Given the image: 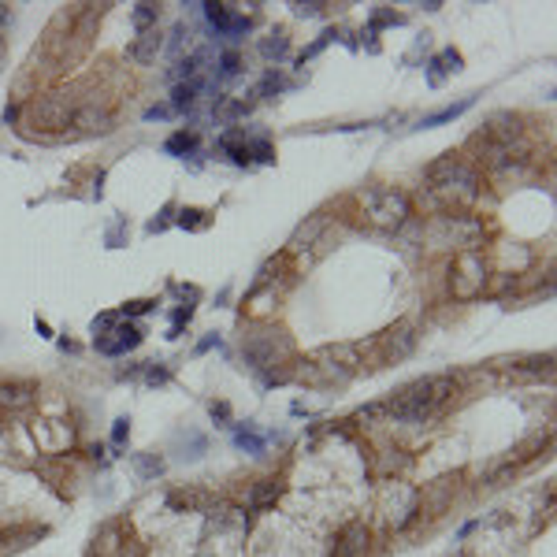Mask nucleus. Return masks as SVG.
Wrapping results in <instances>:
<instances>
[{
    "instance_id": "obj_22",
    "label": "nucleus",
    "mask_w": 557,
    "mask_h": 557,
    "mask_svg": "<svg viewBox=\"0 0 557 557\" xmlns=\"http://www.w3.org/2000/svg\"><path fill=\"white\" fill-rule=\"evenodd\" d=\"M201 8H205V15H208L212 30H216V38H223V30H227L234 8H231V4H219V0H208V4H201Z\"/></svg>"
},
{
    "instance_id": "obj_44",
    "label": "nucleus",
    "mask_w": 557,
    "mask_h": 557,
    "mask_svg": "<svg viewBox=\"0 0 557 557\" xmlns=\"http://www.w3.org/2000/svg\"><path fill=\"white\" fill-rule=\"evenodd\" d=\"M171 290H175V294H182V297H190V301H197V297H201V290H197V286H182V283H175Z\"/></svg>"
},
{
    "instance_id": "obj_39",
    "label": "nucleus",
    "mask_w": 557,
    "mask_h": 557,
    "mask_svg": "<svg viewBox=\"0 0 557 557\" xmlns=\"http://www.w3.org/2000/svg\"><path fill=\"white\" fill-rule=\"evenodd\" d=\"M208 416H212L219 427H231V424H234V413H231L227 401H212V405H208Z\"/></svg>"
},
{
    "instance_id": "obj_51",
    "label": "nucleus",
    "mask_w": 557,
    "mask_h": 557,
    "mask_svg": "<svg viewBox=\"0 0 557 557\" xmlns=\"http://www.w3.org/2000/svg\"><path fill=\"white\" fill-rule=\"evenodd\" d=\"M4 56H8V41H4V34H0V63H4Z\"/></svg>"
},
{
    "instance_id": "obj_29",
    "label": "nucleus",
    "mask_w": 557,
    "mask_h": 557,
    "mask_svg": "<svg viewBox=\"0 0 557 557\" xmlns=\"http://www.w3.org/2000/svg\"><path fill=\"white\" fill-rule=\"evenodd\" d=\"M398 23H405L398 12H390V8H376V12H372V19H368V34L376 38L383 26H398Z\"/></svg>"
},
{
    "instance_id": "obj_15",
    "label": "nucleus",
    "mask_w": 557,
    "mask_h": 557,
    "mask_svg": "<svg viewBox=\"0 0 557 557\" xmlns=\"http://www.w3.org/2000/svg\"><path fill=\"white\" fill-rule=\"evenodd\" d=\"M201 90H205V78H186V82H178L175 90H171V104H167L171 115H175V112H182V115L194 112V108H197V93H201Z\"/></svg>"
},
{
    "instance_id": "obj_17",
    "label": "nucleus",
    "mask_w": 557,
    "mask_h": 557,
    "mask_svg": "<svg viewBox=\"0 0 557 557\" xmlns=\"http://www.w3.org/2000/svg\"><path fill=\"white\" fill-rule=\"evenodd\" d=\"M160 49H164V34H160V30H145V34H138V41L131 45V60L145 67V63H153L160 56Z\"/></svg>"
},
{
    "instance_id": "obj_7",
    "label": "nucleus",
    "mask_w": 557,
    "mask_h": 557,
    "mask_svg": "<svg viewBox=\"0 0 557 557\" xmlns=\"http://www.w3.org/2000/svg\"><path fill=\"white\" fill-rule=\"evenodd\" d=\"M372 550V528L364 520L342 524V531L331 542V557H364Z\"/></svg>"
},
{
    "instance_id": "obj_34",
    "label": "nucleus",
    "mask_w": 557,
    "mask_h": 557,
    "mask_svg": "<svg viewBox=\"0 0 557 557\" xmlns=\"http://www.w3.org/2000/svg\"><path fill=\"white\" fill-rule=\"evenodd\" d=\"M338 34H335V30H324V34H319L316 41H313V45H308L305 52H301V56H297V63H301V67H305V60H313V56H319V52H324L327 45H331V41H335Z\"/></svg>"
},
{
    "instance_id": "obj_37",
    "label": "nucleus",
    "mask_w": 557,
    "mask_h": 557,
    "mask_svg": "<svg viewBox=\"0 0 557 557\" xmlns=\"http://www.w3.org/2000/svg\"><path fill=\"white\" fill-rule=\"evenodd\" d=\"M294 8V15H301V19H316V15H324V0H297V4H290Z\"/></svg>"
},
{
    "instance_id": "obj_32",
    "label": "nucleus",
    "mask_w": 557,
    "mask_h": 557,
    "mask_svg": "<svg viewBox=\"0 0 557 557\" xmlns=\"http://www.w3.org/2000/svg\"><path fill=\"white\" fill-rule=\"evenodd\" d=\"M104 245H108V249H123V245H126V219L123 216L104 231Z\"/></svg>"
},
{
    "instance_id": "obj_49",
    "label": "nucleus",
    "mask_w": 557,
    "mask_h": 557,
    "mask_svg": "<svg viewBox=\"0 0 557 557\" xmlns=\"http://www.w3.org/2000/svg\"><path fill=\"white\" fill-rule=\"evenodd\" d=\"M60 349H63V353H74V349H78V346H74L71 338H60Z\"/></svg>"
},
{
    "instance_id": "obj_31",
    "label": "nucleus",
    "mask_w": 557,
    "mask_h": 557,
    "mask_svg": "<svg viewBox=\"0 0 557 557\" xmlns=\"http://www.w3.org/2000/svg\"><path fill=\"white\" fill-rule=\"evenodd\" d=\"M171 223H175V201H167V205H164L153 219L145 223V231H149V234H160V231H167Z\"/></svg>"
},
{
    "instance_id": "obj_3",
    "label": "nucleus",
    "mask_w": 557,
    "mask_h": 557,
    "mask_svg": "<svg viewBox=\"0 0 557 557\" xmlns=\"http://www.w3.org/2000/svg\"><path fill=\"white\" fill-rule=\"evenodd\" d=\"M360 212H364V219H368L372 227L401 231L405 223L413 219V201L398 186H372L368 194L360 197Z\"/></svg>"
},
{
    "instance_id": "obj_6",
    "label": "nucleus",
    "mask_w": 557,
    "mask_h": 557,
    "mask_svg": "<svg viewBox=\"0 0 557 557\" xmlns=\"http://www.w3.org/2000/svg\"><path fill=\"white\" fill-rule=\"evenodd\" d=\"M38 401V387L23 379H0V420H12V416L34 409Z\"/></svg>"
},
{
    "instance_id": "obj_4",
    "label": "nucleus",
    "mask_w": 557,
    "mask_h": 557,
    "mask_svg": "<svg viewBox=\"0 0 557 557\" xmlns=\"http://www.w3.org/2000/svg\"><path fill=\"white\" fill-rule=\"evenodd\" d=\"M487 256L483 249H460L449 264V294L457 301H476L487 290Z\"/></svg>"
},
{
    "instance_id": "obj_2",
    "label": "nucleus",
    "mask_w": 557,
    "mask_h": 557,
    "mask_svg": "<svg viewBox=\"0 0 557 557\" xmlns=\"http://www.w3.org/2000/svg\"><path fill=\"white\" fill-rule=\"evenodd\" d=\"M78 97H74V90H56V93H34V101L26 104V123L34 126L38 134L45 138H56L63 134L67 126L74 123V112H78Z\"/></svg>"
},
{
    "instance_id": "obj_14",
    "label": "nucleus",
    "mask_w": 557,
    "mask_h": 557,
    "mask_svg": "<svg viewBox=\"0 0 557 557\" xmlns=\"http://www.w3.org/2000/svg\"><path fill=\"white\" fill-rule=\"evenodd\" d=\"M231 442H234V449H245L249 457H264V454H267V442H272V435L256 431L253 424H242V427H234Z\"/></svg>"
},
{
    "instance_id": "obj_41",
    "label": "nucleus",
    "mask_w": 557,
    "mask_h": 557,
    "mask_svg": "<svg viewBox=\"0 0 557 557\" xmlns=\"http://www.w3.org/2000/svg\"><path fill=\"white\" fill-rule=\"evenodd\" d=\"M424 71H427V85H431V90H438V85H442V82L449 78V74H446L442 67H438V60H435V56L427 60V67H424Z\"/></svg>"
},
{
    "instance_id": "obj_8",
    "label": "nucleus",
    "mask_w": 557,
    "mask_h": 557,
    "mask_svg": "<svg viewBox=\"0 0 557 557\" xmlns=\"http://www.w3.org/2000/svg\"><path fill=\"white\" fill-rule=\"evenodd\" d=\"M142 327L138 324H115L104 338H93V349L104 353V357H123V353H131L142 346Z\"/></svg>"
},
{
    "instance_id": "obj_19",
    "label": "nucleus",
    "mask_w": 557,
    "mask_h": 557,
    "mask_svg": "<svg viewBox=\"0 0 557 557\" xmlns=\"http://www.w3.org/2000/svg\"><path fill=\"white\" fill-rule=\"evenodd\" d=\"M376 460H379V476H387V479H398V476L405 472V468L413 465V457L405 454L401 446H390V449H383V454H379Z\"/></svg>"
},
{
    "instance_id": "obj_16",
    "label": "nucleus",
    "mask_w": 557,
    "mask_h": 557,
    "mask_svg": "<svg viewBox=\"0 0 557 557\" xmlns=\"http://www.w3.org/2000/svg\"><path fill=\"white\" fill-rule=\"evenodd\" d=\"M131 465H134L138 479H145V483H156V479H164V472H167V460L160 457V454H153V449H142V454H134Z\"/></svg>"
},
{
    "instance_id": "obj_13",
    "label": "nucleus",
    "mask_w": 557,
    "mask_h": 557,
    "mask_svg": "<svg viewBox=\"0 0 557 557\" xmlns=\"http://www.w3.org/2000/svg\"><path fill=\"white\" fill-rule=\"evenodd\" d=\"M71 126H82V134H108L115 126V115L108 108H97V104H78Z\"/></svg>"
},
{
    "instance_id": "obj_52",
    "label": "nucleus",
    "mask_w": 557,
    "mask_h": 557,
    "mask_svg": "<svg viewBox=\"0 0 557 557\" xmlns=\"http://www.w3.org/2000/svg\"><path fill=\"white\" fill-rule=\"evenodd\" d=\"M85 557H93V554H85Z\"/></svg>"
},
{
    "instance_id": "obj_36",
    "label": "nucleus",
    "mask_w": 557,
    "mask_h": 557,
    "mask_svg": "<svg viewBox=\"0 0 557 557\" xmlns=\"http://www.w3.org/2000/svg\"><path fill=\"white\" fill-rule=\"evenodd\" d=\"M190 319H194V305L175 308V313H171V331H167V338H178V335H182V324H190Z\"/></svg>"
},
{
    "instance_id": "obj_30",
    "label": "nucleus",
    "mask_w": 557,
    "mask_h": 557,
    "mask_svg": "<svg viewBox=\"0 0 557 557\" xmlns=\"http://www.w3.org/2000/svg\"><path fill=\"white\" fill-rule=\"evenodd\" d=\"M108 442H112V449H126V442H131V420L126 416H115L112 420V435H108Z\"/></svg>"
},
{
    "instance_id": "obj_21",
    "label": "nucleus",
    "mask_w": 557,
    "mask_h": 557,
    "mask_svg": "<svg viewBox=\"0 0 557 557\" xmlns=\"http://www.w3.org/2000/svg\"><path fill=\"white\" fill-rule=\"evenodd\" d=\"M197 145H201L197 131H175V134L164 142V153H167V156H194Z\"/></svg>"
},
{
    "instance_id": "obj_35",
    "label": "nucleus",
    "mask_w": 557,
    "mask_h": 557,
    "mask_svg": "<svg viewBox=\"0 0 557 557\" xmlns=\"http://www.w3.org/2000/svg\"><path fill=\"white\" fill-rule=\"evenodd\" d=\"M435 60H438V67H442L446 74H457L460 67H465V56H460L457 49H442V52H438Z\"/></svg>"
},
{
    "instance_id": "obj_40",
    "label": "nucleus",
    "mask_w": 557,
    "mask_h": 557,
    "mask_svg": "<svg viewBox=\"0 0 557 557\" xmlns=\"http://www.w3.org/2000/svg\"><path fill=\"white\" fill-rule=\"evenodd\" d=\"M115 324H119V313H101L97 319H93V338H104Z\"/></svg>"
},
{
    "instance_id": "obj_50",
    "label": "nucleus",
    "mask_w": 557,
    "mask_h": 557,
    "mask_svg": "<svg viewBox=\"0 0 557 557\" xmlns=\"http://www.w3.org/2000/svg\"><path fill=\"white\" fill-rule=\"evenodd\" d=\"M101 454H104V446H101V442H93V446H90V457H93V460H101Z\"/></svg>"
},
{
    "instance_id": "obj_12",
    "label": "nucleus",
    "mask_w": 557,
    "mask_h": 557,
    "mask_svg": "<svg viewBox=\"0 0 557 557\" xmlns=\"http://www.w3.org/2000/svg\"><path fill=\"white\" fill-rule=\"evenodd\" d=\"M460 167H465V156H460V153H442L438 160H431V164L424 167V178L431 182V190H442V186L454 182V175Z\"/></svg>"
},
{
    "instance_id": "obj_48",
    "label": "nucleus",
    "mask_w": 557,
    "mask_h": 557,
    "mask_svg": "<svg viewBox=\"0 0 557 557\" xmlns=\"http://www.w3.org/2000/svg\"><path fill=\"white\" fill-rule=\"evenodd\" d=\"M476 528H479V520H468V524H465V528H460V531H457V535H460V539H465V535H472V531H476Z\"/></svg>"
},
{
    "instance_id": "obj_43",
    "label": "nucleus",
    "mask_w": 557,
    "mask_h": 557,
    "mask_svg": "<svg viewBox=\"0 0 557 557\" xmlns=\"http://www.w3.org/2000/svg\"><path fill=\"white\" fill-rule=\"evenodd\" d=\"M219 346H223V338H219V335H205V338L197 342V349H194V353L201 357V353H208V349H219Z\"/></svg>"
},
{
    "instance_id": "obj_47",
    "label": "nucleus",
    "mask_w": 557,
    "mask_h": 557,
    "mask_svg": "<svg viewBox=\"0 0 557 557\" xmlns=\"http://www.w3.org/2000/svg\"><path fill=\"white\" fill-rule=\"evenodd\" d=\"M19 119V104H8L4 108V123H15Z\"/></svg>"
},
{
    "instance_id": "obj_38",
    "label": "nucleus",
    "mask_w": 557,
    "mask_h": 557,
    "mask_svg": "<svg viewBox=\"0 0 557 557\" xmlns=\"http://www.w3.org/2000/svg\"><path fill=\"white\" fill-rule=\"evenodd\" d=\"M153 308H156L153 297H134V301L123 305V316H126V319H131V316H145V313H153Z\"/></svg>"
},
{
    "instance_id": "obj_24",
    "label": "nucleus",
    "mask_w": 557,
    "mask_h": 557,
    "mask_svg": "<svg viewBox=\"0 0 557 557\" xmlns=\"http://www.w3.org/2000/svg\"><path fill=\"white\" fill-rule=\"evenodd\" d=\"M245 153H249V164H275V145L267 142V138H249L245 142Z\"/></svg>"
},
{
    "instance_id": "obj_25",
    "label": "nucleus",
    "mask_w": 557,
    "mask_h": 557,
    "mask_svg": "<svg viewBox=\"0 0 557 557\" xmlns=\"http://www.w3.org/2000/svg\"><path fill=\"white\" fill-rule=\"evenodd\" d=\"M175 227H182V231H205L208 227V212L205 208H178Z\"/></svg>"
},
{
    "instance_id": "obj_1",
    "label": "nucleus",
    "mask_w": 557,
    "mask_h": 557,
    "mask_svg": "<svg viewBox=\"0 0 557 557\" xmlns=\"http://www.w3.org/2000/svg\"><path fill=\"white\" fill-rule=\"evenodd\" d=\"M242 357L245 364H249L253 372H260V376H267V372H278V368H290L294 360V342L290 335H286L283 327H253L249 335L242 338Z\"/></svg>"
},
{
    "instance_id": "obj_11",
    "label": "nucleus",
    "mask_w": 557,
    "mask_h": 557,
    "mask_svg": "<svg viewBox=\"0 0 557 557\" xmlns=\"http://www.w3.org/2000/svg\"><path fill=\"white\" fill-rule=\"evenodd\" d=\"M327 223H331V216H327L324 208H319V212H313V216H308V219L301 223V227H297V231L290 234V245H286L283 253H286V256H294V253H305L308 245H313V242L319 238V234L327 231Z\"/></svg>"
},
{
    "instance_id": "obj_26",
    "label": "nucleus",
    "mask_w": 557,
    "mask_h": 557,
    "mask_svg": "<svg viewBox=\"0 0 557 557\" xmlns=\"http://www.w3.org/2000/svg\"><path fill=\"white\" fill-rule=\"evenodd\" d=\"M134 26H138V34H145V30H156V19H160V8L156 4H134Z\"/></svg>"
},
{
    "instance_id": "obj_5",
    "label": "nucleus",
    "mask_w": 557,
    "mask_h": 557,
    "mask_svg": "<svg viewBox=\"0 0 557 557\" xmlns=\"http://www.w3.org/2000/svg\"><path fill=\"white\" fill-rule=\"evenodd\" d=\"M416 346H420V335H416V327L409 324V319H398L394 327H387L379 335V357L387 360V364H401V360H409Z\"/></svg>"
},
{
    "instance_id": "obj_42",
    "label": "nucleus",
    "mask_w": 557,
    "mask_h": 557,
    "mask_svg": "<svg viewBox=\"0 0 557 557\" xmlns=\"http://www.w3.org/2000/svg\"><path fill=\"white\" fill-rule=\"evenodd\" d=\"M164 119H171L167 104H153V108H145V123H164Z\"/></svg>"
},
{
    "instance_id": "obj_33",
    "label": "nucleus",
    "mask_w": 557,
    "mask_h": 557,
    "mask_svg": "<svg viewBox=\"0 0 557 557\" xmlns=\"http://www.w3.org/2000/svg\"><path fill=\"white\" fill-rule=\"evenodd\" d=\"M238 71H242V52L238 49L219 52V74L223 78H231V74H238Z\"/></svg>"
},
{
    "instance_id": "obj_10",
    "label": "nucleus",
    "mask_w": 557,
    "mask_h": 557,
    "mask_svg": "<svg viewBox=\"0 0 557 557\" xmlns=\"http://www.w3.org/2000/svg\"><path fill=\"white\" fill-rule=\"evenodd\" d=\"M283 490L286 483L283 479H275V476H267V479H253L249 483V494H245V509L249 513H264V509H272L278 498H283Z\"/></svg>"
},
{
    "instance_id": "obj_27",
    "label": "nucleus",
    "mask_w": 557,
    "mask_h": 557,
    "mask_svg": "<svg viewBox=\"0 0 557 557\" xmlns=\"http://www.w3.org/2000/svg\"><path fill=\"white\" fill-rule=\"evenodd\" d=\"M208 454V438L201 435V431H186V442H182V460H197V457H205Z\"/></svg>"
},
{
    "instance_id": "obj_9",
    "label": "nucleus",
    "mask_w": 557,
    "mask_h": 557,
    "mask_svg": "<svg viewBox=\"0 0 557 557\" xmlns=\"http://www.w3.org/2000/svg\"><path fill=\"white\" fill-rule=\"evenodd\" d=\"M212 490L205 487H171L167 490V509L171 513H212Z\"/></svg>"
},
{
    "instance_id": "obj_46",
    "label": "nucleus",
    "mask_w": 557,
    "mask_h": 557,
    "mask_svg": "<svg viewBox=\"0 0 557 557\" xmlns=\"http://www.w3.org/2000/svg\"><path fill=\"white\" fill-rule=\"evenodd\" d=\"M34 327H38V335H41V338H52V327H49V324H45V319H41V316L34 319Z\"/></svg>"
},
{
    "instance_id": "obj_45",
    "label": "nucleus",
    "mask_w": 557,
    "mask_h": 557,
    "mask_svg": "<svg viewBox=\"0 0 557 557\" xmlns=\"http://www.w3.org/2000/svg\"><path fill=\"white\" fill-rule=\"evenodd\" d=\"M182 38H186V23H175V30H171V49H178Z\"/></svg>"
},
{
    "instance_id": "obj_28",
    "label": "nucleus",
    "mask_w": 557,
    "mask_h": 557,
    "mask_svg": "<svg viewBox=\"0 0 557 557\" xmlns=\"http://www.w3.org/2000/svg\"><path fill=\"white\" fill-rule=\"evenodd\" d=\"M142 379H145V387H167V383H171V368H167V364L149 360L142 368Z\"/></svg>"
},
{
    "instance_id": "obj_20",
    "label": "nucleus",
    "mask_w": 557,
    "mask_h": 557,
    "mask_svg": "<svg viewBox=\"0 0 557 557\" xmlns=\"http://www.w3.org/2000/svg\"><path fill=\"white\" fill-rule=\"evenodd\" d=\"M472 104H476V97H460L457 104H446V108H438V112H431V115H424V119L416 123V126H424V131H427V126H442V123H454V119H460V115H465L468 108H472Z\"/></svg>"
},
{
    "instance_id": "obj_23",
    "label": "nucleus",
    "mask_w": 557,
    "mask_h": 557,
    "mask_svg": "<svg viewBox=\"0 0 557 557\" xmlns=\"http://www.w3.org/2000/svg\"><path fill=\"white\" fill-rule=\"evenodd\" d=\"M283 90H290V82L283 78V71H275V67H272V71H267L264 78H260V85H256L253 97H278Z\"/></svg>"
},
{
    "instance_id": "obj_18",
    "label": "nucleus",
    "mask_w": 557,
    "mask_h": 557,
    "mask_svg": "<svg viewBox=\"0 0 557 557\" xmlns=\"http://www.w3.org/2000/svg\"><path fill=\"white\" fill-rule=\"evenodd\" d=\"M256 49H260V56H264V60L283 63L286 56H290V34H286V30L278 26V30H272L267 38H260V45H256Z\"/></svg>"
}]
</instances>
